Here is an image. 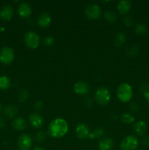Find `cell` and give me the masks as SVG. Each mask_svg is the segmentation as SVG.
Wrapping results in <instances>:
<instances>
[{"instance_id": "cell-17", "label": "cell", "mask_w": 149, "mask_h": 150, "mask_svg": "<svg viewBox=\"0 0 149 150\" xmlns=\"http://www.w3.org/2000/svg\"><path fill=\"white\" fill-rule=\"evenodd\" d=\"M117 8L121 14H127L131 9V2L128 0H121L118 3Z\"/></svg>"}, {"instance_id": "cell-16", "label": "cell", "mask_w": 149, "mask_h": 150, "mask_svg": "<svg viewBox=\"0 0 149 150\" xmlns=\"http://www.w3.org/2000/svg\"><path fill=\"white\" fill-rule=\"evenodd\" d=\"M146 129H147V124L143 120H140V121L137 122L134 125V132L138 136H143L145 133Z\"/></svg>"}, {"instance_id": "cell-23", "label": "cell", "mask_w": 149, "mask_h": 150, "mask_svg": "<svg viewBox=\"0 0 149 150\" xmlns=\"http://www.w3.org/2000/svg\"><path fill=\"white\" fill-rule=\"evenodd\" d=\"M105 17L108 22H111V23L115 22L117 19L116 14L111 10H108V11L105 12Z\"/></svg>"}, {"instance_id": "cell-15", "label": "cell", "mask_w": 149, "mask_h": 150, "mask_svg": "<svg viewBox=\"0 0 149 150\" xmlns=\"http://www.w3.org/2000/svg\"><path fill=\"white\" fill-rule=\"evenodd\" d=\"M112 147H113V142L110 138H105L98 144V148L99 150H111Z\"/></svg>"}, {"instance_id": "cell-7", "label": "cell", "mask_w": 149, "mask_h": 150, "mask_svg": "<svg viewBox=\"0 0 149 150\" xmlns=\"http://www.w3.org/2000/svg\"><path fill=\"white\" fill-rule=\"evenodd\" d=\"M85 14L90 19H97L101 16V9L96 4H90L85 9Z\"/></svg>"}, {"instance_id": "cell-2", "label": "cell", "mask_w": 149, "mask_h": 150, "mask_svg": "<svg viewBox=\"0 0 149 150\" xmlns=\"http://www.w3.org/2000/svg\"><path fill=\"white\" fill-rule=\"evenodd\" d=\"M133 96V90L129 83H123L117 89V97L123 103L129 102Z\"/></svg>"}, {"instance_id": "cell-3", "label": "cell", "mask_w": 149, "mask_h": 150, "mask_svg": "<svg viewBox=\"0 0 149 150\" xmlns=\"http://www.w3.org/2000/svg\"><path fill=\"white\" fill-rule=\"evenodd\" d=\"M110 92L106 87H99L95 92V100L100 105H106L110 100Z\"/></svg>"}, {"instance_id": "cell-22", "label": "cell", "mask_w": 149, "mask_h": 150, "mask_svg": "<svg viewBox=\"0 0 149 150\" xmlns=\"http://www.w3.org/2000/svg\"><path fill=\"white\" fill-rule=\"evenodd\" d=\"M105 133V130L102 127H99V128H96L91 133H89V138L90 139H98V138L102 137Z\"/></svg>"}, {"instance_id": "cell-20", "label": "cell", "mask_w": 149, "mask_h": 150, "mask_svg": "<svg viewBox=\"0 0 149 150\" xmlns=\"http://www.w3.org/2000/svg\"><path fill=\"white\" fill-rule=\"evenodd\" d=\"M10 86V80L7 76H0V89L5 90L7 89Z\"/></svg>"}, {"instance_id": "cell-28", "label": "cell", "mask_w": 149, "mask_h": 150, "mask_svg": "<svg viewBox=\"0 0 149 150\" xmlns=\"http://www.w3.org/2000/svg\"><path fill=\"white\" fill-rule=\"evenodd\" d=\"M45 137H46V135H45V133H43V132H39V133H37L35 139H36V141L37 142H42L45 140Z\"/></svg>"}, {"instance_id": "cell-29", "label": "cell", "mask_w": 149, "mask_h": 150, "mask_svg": "<svg viewBox=\"0 0 149 150\" xmlns=\"http://www.w3.org/2000/svg\"><path fill=\"white\" fill-rule=\"evenodd\" d=\"M124 22L125 23L126 26H131V23H133V20L130 16H127V17H125L124 19Z\"/></svg>"}, {"instance_id": "cell-9", "label": "cell", "mask_w": 149, "mask_h": 150, "mask_svg": "<svg viewBox=\"0 0 149 150\" xmlns=\"http://www.w3.org/2000/svg\"><path fill=\"white\" fill-rule=\"evenodd\" d=\"M75 133L79 139H86L87 137H89V127L85 123H78L76 126Z\"/></svg>"}, {"instance_id": "cell-26", "label": "cell", "mask_w": 149, "mask_h": 150, "mask_svg": "<svg viewBox=\"0 0 149 150\" xmlns=\"http://www.w3.org/2000/svg\"><path fill=\"white\" fill-rule=\"evenodd\" d=\"M135 32L139 35H143L146 32V26L143 23H137L135 26Z\"/></svg>"}, {"instance_id": "cell-38", "label": "cell", "mask_w": 149, "mask_h": 150, "mask_svg": "<svg viewBox=\"0 0 149 150\" xmlns=\"http://www.w3.org/2000/svg\"><path fill=\"white\" fill-rule=\"evenodd\" d=\"M140 150H143V149H140Z\"/></svg>"}, {"instance_id": "cell-14", "label": "cell", "mask_w": 149, "mask_h": 150, "mask_svg": "<svg viewBox=\"0 0 149 150\" xmlns=\"http://www.w3.org/2000/svg\"><path fill=\"white\" fill-rule=\"evenodd\" d=\"M51 23V16L47 13H42L37 18V23L41 27H47Z\"/></svg>"}, {"instance_id": "cell-36", "label": "cell", "mask_w": 149, "mask_h": 150, "mask_svg": "<svg viewBox=\"0 0 149 150\" xmlns=\"http://www.w3.org/2000/svg\"><path fill=\"white\" fill-rule=\"evenodd\" d=\"M32 150H44L43 148L40 147V146H35L34 149H32Z\"/></svg>"}, {"instance_id": "cell-8", "label": "cell", "mask_w": 149, "mask_h": 150, "mask_svg": "<svg viewBox=\"0 0 149 150\" xmlns=\"http://www.w3.org/2000/svg\"><path fill=\"white\" fill-rule=\"evenodd\" d=\"M32 146V139L28 134H23L18 140V146L20 150H29Z\"/></svg>"}, {"instance_id": "cell-13", "label": "cell", "mask_w": 149, "mask_h": 150, "mask_svg": "<svg viewBox=\"0 0 149 150\" xmlns=\"http://www.w3.org/2000/svg\"><path fill=\"white\" fill-rule=\"evenodd\" d=\"M13 16V9L10 5H5L0 10V18L4 21H10Z\"/></svg>"}, {"instance_id": "cell-11", "label": "cell", "mask_w": 149, "mask_h": 150, "mask_svg": "<svg viewBox=\"0 0 149 150\" xmlns=\"http://www.w3.org/2000/svg\"><path fill=\"white\" fill-rule=\"evenodd\" d=\"M29 121L31 125L35 128H39L44 123V119L40 114L37 113H34L29 116Z\"/></svg>"}, {"instance_id": "cell-21", "label": "cell", "mask_w": 149, "mask_h": 150, "mask_svg": "<svg viewBox=\"0 0 149 150\" xmlns=\"http://www.w3.org/2000/svg\"><path fill=\"white\" fill-rule=\"evenodd\" d=\"M126 40V35L124 33H120L117 34L115 35V40H114V45L116 47H120L121 45L124 44V42Z\"/></svg>"}, {"instance_id": "cell-33", "label": "cell", "mask_w": 149, "mask_h": 150, "mask_svg": "<svg viewBox=\"0 0 149 150\" xmlns=\"http://www.w3.org/2000/svg\"><path fill=\"white\" fill-rule=\"evenodd\" d=\"M5 125V121L3 118L0 117V128H2Z\"/></svg>"}, {"instance_id": "cell-6", "label": "cell", "mask_w": 149, "mask_h": 150, "mask_svg": "<svg viewBox=\"0 0 149 150\" xmlns=\"http://www.w3.org/2000/svg\"><path fill=\"white\" fill-rule=\"evenodd\" d=\"M15 58L14 51L10 47H4L0 51V62L4 64L13 62Z\"/></svg>"}, {"instance_id": "cell-27", "label": "cell", "mask_w": 149, "mask_h": 150, "mask_svg": "<svg viewBox=\"0 0 149 150\" xmlns=\"http://www.w3.org/2000/svg\"><path fill=\"white\" fill-rule=\"evenodd\" d=\"M54 38L51 36H47L46 38L44 39V44L47 46H51L53 45L54 43Z\"/></svg>"}, {"instance_id": "cell-4", "label": "cell", "mask_w": 149, "mask_h": 150, "mask_svg": "<svg viewBox=\"0 0 149 150\" xmlns=\"http://www.w3.org/2000/svg\"><path fill=\"white\" fill-rule=\"evenodd\" d=\"M24 42L26 46L35 49L40 43V38L36 32L29 31L24 35Z\"/></svg>"}, {"instance_id": "cell-34", "label": "cell", "mask_w": 149, "mask_h": 150, "mask_svg": "<svg viewBox=\"0 0 149 150\" xmlns=\"http://www.w3.org/2000/svg\"><path fill=\"white\" fill-rule=\"evenodd\" d=\"M143 143L145 145H149V137H145L143 139Z\"/></svg>"}, {"instance_id": "cell-30", "label": "cell", "mask_w": 149, "mask_h": 150, "mask_svg": "<svg viewBox=\"0 0 149 150\" xmlns=\"http://www.w3.org/2000/svg\"><path fill=\"white\" fill-rule=\"evenodd\" d=\"M140 91H141V92H143V94H144L145 92L149 91L148 85L147 83H141V84H140Z\"/></svg>"}, {"instance_id": "cell-10", "label": "cell", "mask_w": 149, "mask_h": 150, "mask_svg": "<svg viewBox=\"0 0 149 150\" xmlns=\"http://www.w3.org/2000/svg\"><path fill=\"white\" fill-rule=\"evenodd\" d=\"M74 91L77 95H86L89 92V86L85 81H77L74 85Z\"/></svg>"}, {"instance_id": "cell-18", "label": "cell", "mask_w": 149, "mask_h": 150, "mask_svg": "<svg viewBox=\"0 0 149 150\" xmlns=\"http://www.w3.org/2000/svg\"><path fill=\"white\" fill-rule=\"evenodd\" d=\"M12 126L16 130H23L26 128V120L23 117H17L12 122Z\"/></svg>"}, {"instance_id": "cell-35", "label": "cell", "mask_w": 149, "mask_h": 150, "mask_svg": "<svg viewBox=\"0 0 149 150\" xmlns=\"http://www.w3.org/2000/svg\"><path fill=\"white\" fill-rule=\"evenodd\" d=\"M143 95H144L145 98L146 100H147L148 103H149V91H148V92H145L144 94H143Z\"/></svg>"}, {"instance_id": "cell-19", "label": "cell", "mask_w": 149, "mask_h": 150, "mask_svg": "<svg viewBox=\"0 0 149 150\" xmlns=\"http://www.w3.org/2000/svg\"><path fill=\"white\" fill-rule=\"evenodd\" d=\"M4 115L8 118H13L18 113V108L15 105H8L4 108Z\"/></svg>"}, {"instance_id": "cell-25", "label": "cell", "mask_w": 149, "mask_h": 150, "mask_svg": "<svg viewBox=\"0 0 149 150\" xmlns=\"http://www.w3.org/2000/svg\"><path fill=\"white\" fill-rule=\"evenodd\" d=\"M29 92H28L26 89H22V90H20V92H19V100H20V102H24V101H26V100L29 98Z\"/></svg>"}, {"instance_id": "cell-1", "label": "cell", "mask_w": 149, "mask_h": 150, "mask_svg": "<svg viewBox=\"0 0 149 150\" xmlns=\"http://www.w3.org/2000/svg\"><path fill=\"white\" fill-rule=\"evenodd\" d=\"M69 130L68 123L61 118H56L51 121L48 126V133L55 139H60L67 134Z\"/></svg>"}, {"instance_id": "cell-24", "label": "cell", "mask_w": 149, "mask_h": 150, "mask_svg": "<svg viewBox=\"0 0 149 150\" xmlns=\"http://www.w3.org/2000/svg\"><path fill=\"white\" fill-rule=\"evenodd\" d=\"M121 120L123 122L127 123V124H131V123L134 122V118L133 117L132 115L129 114H124L121 117Z\"/></svg>"}, {"instance_id": "cell-31", "label": "cell", "mask_w": 149, "mask_h": 150, "mask_svg": "<svg viewBox=\"0 0 149 150\" xmlns=\"http://www.w3.org/2000/svg\"><path fill=\"white\" fill-rule=\"evenodd\" d=\"M42 108H43V103L40 101H37L34 104V108L37 111H40V110L42 109Z\"/></svg>"}, {"instance_id": "cell-5", "label": "cell", "mask_w": 149, "mask_h": 150, "mask_svg": "<svg viewBox=\"0 0 149 150\" xmlns=\"http://www.w3.org/2000/svg\"><path fill=\"white\" fill-rule=\"evenodd\" d=\"M139 144L137 138L134 136H127L121 141L120 148L121 150H135Z\"/></svg>"}, {"instance_id": "cell-32", "label": "cell", "mask_w": 149, "mask_h": 150, "mask_svg": "<svg viewBox=\"0 0 149 150\" xmlns=\"http://www.w3.org/2000/svg\"><path fill=\"white\" fill-rule=\"evenodd\" d=\"M127 54H129V55H134V54H137V48H135V47H131V48H130L129 49V51H127Z\"/></svg>"}, {"instance_id": "cell-12", "label": "cell", "mask_w": 149, "mask_h": 150, "mask_svg": "<svg viewBox=\"0 0 149 150\" xmlns=\"http://www.w3.org/2000/svg\"><path fill=\"white\" fill-rule=\"evenodd\" d=\"M18 11L19 16L24 18L29 17L32 14V8H31L30 5L26 2L20 3Z\"/></svg>"}, {"instance_id": "cell-37", "label": "cell", "mask_w": 149, "mask_h": 150, "mask_svg": "<svg viewBox=\"0 0 149 150\" xmlns=\"http://www.w3.org/2000/svg\"><path fill=\"white\" fill-rule=\"evenodd\" d=\"M1 103H0V112H1Z\"/></svg>"}]
</instances>
